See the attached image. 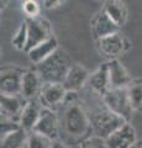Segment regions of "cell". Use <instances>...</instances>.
<instances>
[{
    "mask_svg": "<svg viewBox=\"0 0 142 148\" xmlns=\"http://www.w3.org/2000/svg\"><path fill=\"white\" fill-rule=\"evenodd\" d=\"M106 63L109 68L110 89H126L132 82L126 68L119 59H113Z\"/></svg>",
    "mask_w": 142,
    "mask_h": 148,
    "instance_id": "4fadbf2b",
    "label": "cell"
},
{
    "mask_svg": "<svg viewBox=\"0 0 142 148\" xmlns=\"http://www.w3.org/2000/svg\"><path fill=\"white\" fill-rule=\"evenodd\" d=\"M24 72L17 68H3L0 77V89L3 95L21 96V83Z\"/></svg>",
    "mask_w": 142,
    "mask_h": 148,
    "instance_id": "52a82bcc",
    "label": "cell"
},
{
    "mask_svg": "<svg viewBox=\"0 0 142 148\" xmlns=\"http://www.w3.org/2000/svg\"><path fill=\"white\" fill-rule=\"evenodd\" d=\"M41 78L38 75V73L32 69L29 71H24L22 74V83H21V96H24L26 100H32V99H37L36 96L37 94L40 95L41 92Z\"/></svg>",
    "mask_w": 142,
    "mask_h": 148,
    "instance_id": "9a60e30c",
    "label": "cell"
},
{
    "mask_svg": "<svg viewBox=\"0 0 142 148\" xmlns=\"http://www.w3.org/2000/svg\"><path fill=\"white\" fill-rule=\"evenodd\" d=\"M34 131L48 137L52 141L57 140L58 133H59V121L54 110L46 109V108L43 109L41 117L38 120L37 125L35 126Z\"/></svg>",
    "mask_w": 142,
    "mask_h": 148,
    "instance_id": "30bf717a",
    "label": "cell"
},
{
    "mask_svg": "<svg viewBox=\"0 0 142 148\" xmlns=\"http://www.w3.org/2000/svg\"><path fill=\"white\" fill-rule=\"evenodd\" d=\"M51 148H67V146L64 145V142L63 141H59V140H54L52 142V146Z\"/></svg>",
    "mask_w": 142,
    "mask_h": 148,
    "instance_id": "4316f807",
    "label": "cell"
},
{
    "mask_svg": "<svg viewBox=\"0 0 142 148\" xmlns=\"http://www.w3.org/2000/svg\"><path fill=\"white\" fill-rule=\"evenodd\" d=\"M24 104L21 103L20 96L3 95L0 99V110H1V117L12 120V121H20V115L24 109Z\"/></svg>",
    "mask_w": 142,
    "mask_h": 148,
    "instance_id": "e0dca14e",
    "label": "cell"
},
{
    "mask_svg": "<svg viewBox=\"0 0 142 148\" xmlns=\"http://www.w3.org/2000/svg\"><path fill=\"white\" fill-rule=\"evenodd\" d=\"M43 106L40 103L38 98L32 99V100H27L26 104L22 109V112L20 115V126L21 128L26 130L27 132L34 131L35 126L37 125L38 120L41 117V114L43 111Z\"/></svg>",
    "mask_w": 142,
    "mask_h": 148,
    "instance_id": "7c38bea8",
    "label": "cell"
},
{
    "mask_svg": "<svg viewBox=\"0 0 142 148\" xmlns=\"http://www.w3.org/2000/svg\"><path fill=\"white\" fill-rule=\"evenodd\" d=\"M63 130L71 138H80L86 135L91 127L90 120L84 109L78 104H71L64 111L62 120Z\"/></svg>",
    "mask_w": 142,
    "mask_h": 148,
    "instance_id": "7a4b0ae2",
    "label": "cell"
},
{
    "mask_svg": "<svg viewBox=\"0 0 142 148\" xmlns=\"http://www.w3.org/2000/svg\"><path fill=\"white\" fill-rule=\"evenodd\" d=\"M27 136L29 133L26 130H16V131L1 137V147L0 148H26Z\"/></svg>",
    "mask_w": 142,
    "mask_h": 148,
    "instance_id": "ffe728a7",
    "label": "cell"
},
{
    "mask_svg": "<svg viewBox=\"0 0 142 148\" xmlns=\"http://www.w3.org/2000/svg\"><path fill=\"white\" fill-rule=\"evenodd\" d=\"M89 77V72L83 66L73 64L71 71L67 74L64 82H63V86L66 88L68 92H75L80 90L85 84H88Z\"/></svg>",
    "mask_w": 142,
    "mask_h": 148,
    "instance_id": "5bb4252c",
    "label": "cell"
},
{
    "mask_svg": "<svg viewBox=\"0 0 142 148\" xmlns=\"http://www.w3.org/2000/svg\"><path fill=\"white\" fill-rule=\"evenodd\" d=\"M27 25V46L25 52L27 53L40 43L49 40L52 35V27L49 22L45 18H26Z\"/></svg>",
    "mask_w": 142,
    "mask_h": 148,
    "instance_id": "5b68a950",
    "label": "cell"
},
{
    "mask_svg": "<svg viewBox=\"0 0 142 148\" xmlns=\"http://www.w3.org/2000/svg\"><path fill=\"white\" fill-rule=\"evenodd\" d=\"M102 10L120 27L123 26L127 21V6L123 1L119 0H113V1H106L104 4Z\"/></svg>",
    "mask_w": 142,
    "mask_h": 148,
    "instance_id": "d6986e66",
    "label": "cell"
},
{
    "mask_svg": "<svg viewBox=\"0 0 142 148\" xmlns=\"http://www.w3.org/2000/svg\"><path fill=\"white\" fill-rule=\"evenodd\" d=\"M41 8L37 1L35 0H26L22 3V11L27 18H37L40 15Z\"/></svg>",
    "mask_w": 142,
    "mask_h": 148,
    "instance_id": "cb8c5ba5",
    "label": "cell"
},
{
    "mask_svg": "<svg viewBox=\"0 0 142 148\" xmlns=\"http://www.w3.org/2000/svg\"><path fill=\"white\" fill-rule=\"evenodd\" d=\"M79 148H109L106 140L98 136H89L82 141Z\"/></svg>",
    "mask_w": 142,
    "mask_h": 148,
    "instance_id": "d4e9b609",
    "label": "cell"
},
{
    "mask_svg": "<svg viewBox=\"0 0 142 148\" xmlns=\"http://www.w3.org/2000/svg\"><path fill=\"white\" fill-rule=\"evenodd\" d=\"M126 122L127 121H125L121 116H119L106 108L95 112L90 120L91 130L94 131L95 136L102 137L104 140L110 137L116 130L123 126Z\"/></svg>",
    "mask_w": 142,
    "mask_h": 148,
    "instance_id": "3957f363",
    "label": "cell"
},
{
    "mask_svg": "<svg viewBox=\"0 0 142 148\" xmlns=\"http://www.w3.org/2000/svg\"><path fill=\"white\" fill-rule=\"evenodd\" d=\"M136 131L130 122H126L106 138L109 148H132L136 145Z\"/></svg>",
    "mask_w": 142,
    "mask_h": 148,
    "instance_id": "8fae6325",
    "label": "cell"
},
{
    "mask_svg": "<svg viewBox=\"0 0 142 148\" xmlns=\"http://www.w3.org/2000/svg\"><path fill=\"white\" fill-rule=\"evenodd\" d=\"M129 99L134 111H142V79H132L130 85L126 88Z\"/></svg>",
    "mask_w": 142,
    "mask_h": 148,
    "instance_id": "44dd1931",
    "label": "cell"
},
{
    "mask_svg": "<svg viewBox=\"0 0 142 148\" xmlns=\"http://www.w3.org/2000/svg\"><path fill=\"white\" fill-rule=\"evenodd\" d=\"M52 140L35 131L29 132L26 142V148H51Z\"/></svg>",
    "mask_w": 142,
    "mask_h": 148,
    "instance_id": "7402d4cb",
    "label": "cell"
},
{
    "mask_svg": "<svg viewBox=\"0 0 142 148\" xmlns=\"http://www.w3.org/2000/svg\"><path fill=\"white\" fill-rule=\"evenodd\" d=\"M130 46V41L125 36H122L120 32L97 41V48L99 53L109 58V61L117 59V57H120L121 54L129 51Z\"/></svg>",
    "mask_w": 142,
    "mask_h": 148,
    "instance_id": "8992f818",
    "label": "cell"
},
{
    "mask_svg": "<svg viewBox=\"0 0 142 148\" xmlns=\"http://www.w3.org/2000/svg\"><path fill=\"white\" fill-rule=\"evenodd\" d=\"M90 25H91V32H93L94 38L97 41L120 32V27L103 10H100L99 12L95 14L94 17L91 18Z\"/></svg>",
    "mask_w": 142,
    "mask_h": 148,
    "instance_id": "9c48e42d",
    "label": "cell"
},
{
    "mask_svg": "<svg viewBox=\"0 0 142 148\" xmlns=\"http://www.w3.org/2000/svg\"><path fill=\"white\" fill-rule=\"evenodd\" d=\"M11 42H12V46L16 49H19V51L26 49V46H27V25H26V21H24L20 25V27L15 32V35H14Z\"/></svg>",
    "mask_w": 142,
    "mask_h": 148,
    "instance_id": "603a6c76",
    "label": "cell"
},
{
    "mask_svg": "<svg viewBox=\"0 0 142 148\" xmlns=\"http://www.w3.org/2000/svg\"><path fill=\"white\" fill-rule=\"evenodd\" d=\"M21 128L19 122H15L12 120H8V119H3L1 117V137L9 135L16 130Z\"/></svg>",
    "mask_w": 142,
    "mask_h": 148,
    "instance_id": "484cf974",
    "label": "cell"
},
{
    "mask_svg": "<svg viewBox=\"0 0 142 148\" xmlns=\"http://www.w3.org/2000/svg\"><path fill=\"white\" fill-rule=\"evenodd\" d=\"M59 5H62V1H45V6L47 9H52Z\"/></svg>",
    "mask_w": 142,
    "mask_h": 148,
    "instance_id": "83f0119b",
    "label": "cell"
},
{
    "mask_svg": "<svg viewBox=\"0 0 142 148\" xmlns=\"http://www.w3.org/2000/svg\"><path fill=\"white\" fill-rule=\"evenodd\" d=\"M72 66L67 52L58 48L51 57L36 66V72L43 84H63Z\"/></svg>",
    "mask_w": 142,
    "mask_h": 148,
    "instance_id": "6da1fadb",
    "label": "cell"
},
{
    "mask_svg": "<svg viewBox=\"0 0 142 148\" xmlns=\"http://www.w3.org/2000/svg\"><path fill=\"white\" fill-rule=\"evenodd\" d=\"M132 148H142V140H141V141H137L136 145L132 147Z\"/></svg>",
    "mask_w": 142,
    "mask_h": 148,
    "instance_id": "f1b7e54d",
    "label": "cell"
},
{
    "mask_svg": "<svg viewBox=\"0 0 142 148\" xmlns=\"http://www.w3.org/2000/svg\"><path fill=\"white\" fill-rule=\"evenodd\" d=\"M57 49H58V42L57 38L53 36L49 40L45 41V42L40 43L38 46H36L31 51H29L27 56H29L30 61L37 66V64L46 61L48 57H51Z\"/></svg>",
    "mask_w": 142,
    "mask_h": 148,
    "instance_id": "ac0fdd59",
    "label": "cell"
},
{
    "mask_svg": "<svg viewBox=\"0 0 142 148\" xmlns=\"http://www.w3.org/2000/svg\"><path fill=\"white\" fill-rule=\"evenodd\" d=\"M88 85L91 90L99 94L102 98L110 90V78H109L108 63H103L97 71L90 74Z\"/></svg>",
    "mask_w": 142,
    "mask_h": 148,
    "instance_id": "2e32d148",
    "label": "cell"
},
{
    "mask_svg": "<svg viewBox=\"0 0 142 148\" xmlns=\"http://www.w3.org/2000/svg\"><path fill=\"white\" fill-rule=\"evenodd\" d=\"M67 95L68 91L63 84H43L38 95V100L43 108L53 110L67 99Z\"/></svg>",
    "mask_w": 142,
    "mask_h": 148,
    "instance_id": "ba28073f",
    "label": "cell"
},
{
    "mask_svg": "<svg viewBox=\"0 0 142 148\" xmlns=\"http://www.w3.org/2000/svg\"><path fill=\"white\" fill-rule=\"evenodd\" d=\"M103 101L106 109L121 116L125 121H130L134 110L126 89H110L103 96Z\"/></svg>",
    "mask_w": 142,
    "mask_h": 148,
    "instance_id": "277c9868",
    "label": "cell"
}]
</instances>
